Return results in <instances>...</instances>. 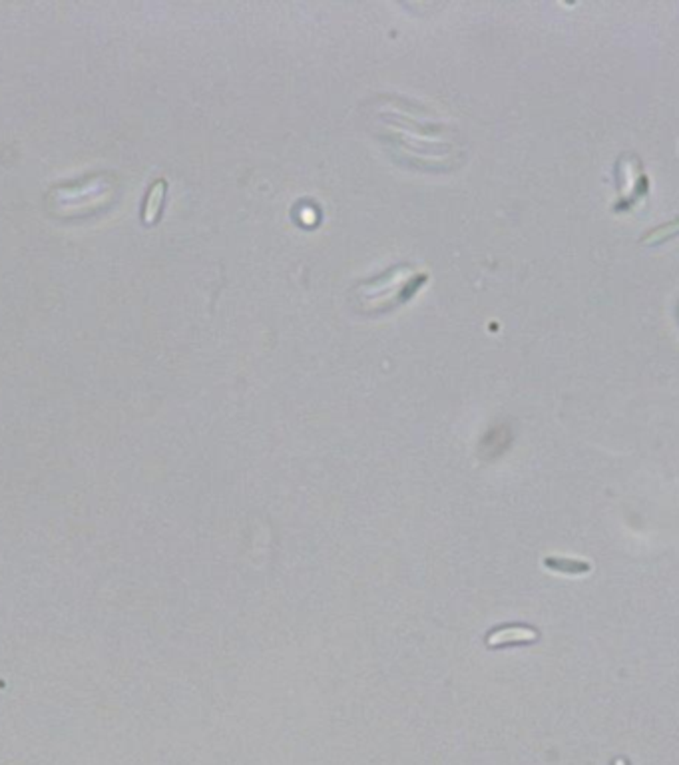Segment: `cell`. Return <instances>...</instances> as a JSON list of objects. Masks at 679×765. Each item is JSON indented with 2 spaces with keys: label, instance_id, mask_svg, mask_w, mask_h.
I'll return each instance as SVG.
<instances>
[{
  "label": "cell",
  "instance_id": "obj_1",
  "mask_svg": "<svg viewBox=\"0 0 679 765\" xmlns=\"http://www.w3.org/2000/svg\"><path fill=\"white\" fill-rule=\"evenodd\" d=\"M371 118L373 134L399 162L426 172H446L462 162L464 144L457 130L436 122L413 102L379 98Z\"/></svg>",
  "mask_w": 679,
  "mask_h": 765
},
{
  "label": "cell",
  "instance_id": "obj_2",
  "mask_svg": "<svg viewBox=\"0 0 679 765\" xmlns=\"http://www.w3.org/2000/svg\"><path fill=\"white\" fill-rule=\"evenodd\" d=\"M421 275L408 263H399L367 281L357 283L351 291V305L363 315H377L400 305L407 299V291L417 289Z\"/></svg>",
  "mask_w": 679,
  "mask_h": 765
},
{
  "label": "cell",
  "instance_id": "obj_3",
  "mask_svg": "<svg viewBox=\"0 0 679 765\" xmlns=\"http://www.w3.org/2000/svg\"><path fill=\"white\" fill-rule=\"evenodd\" d=\"M615 185H618L620 200L614 203L615 211H628L638 202L648 198L649 177L643 172V164L638 154H622L615 162Z\"/></svg>",
  "mask_w": 679,
  "mask_h": 765
},
{
  "label": "cell",
  "instance_id": "obj_4",
  "mask_svg": "<svg viewBox=\"0 0 679 765\" xmlns=\"http://www.w3.org/2000/svg\"><path fill=\"white\" fill-rule=\"evenodd\" d=\"M675 236H679V218H675L672 221H666V224H659L658 228L646 231V234L641 236L640 242L643 245L654 247V245H661V244L669 242V239H674Z\"/></svg>",
  "mask_w": 679,
  "mask_h": 765
},
{
  "label": "cell",
  "instance_id": "obj_5",
  "mask_svg": "<svg viewBox=\"0 0 679 765\" xmlns=\"http://www.w3.org/2000/svg\"><path fill=\"white\" fill-rule=\"evenodd\" d=\"M162 188H164V184L159 182L154 190L150 192V198H148V203H146V218L148 219H151L154 218V213L159 210V206H162V198H164V192H162Z\"/></svg>",
  "mask_w": 679,
  "mask_h": 765
},
{
  "label": "cell",
  "instance_id": "obj_6",
  "mask_svg": "<svg viewBox=\"0 0 679 765\" xmlns=\"http://www.w3.org/2000/svg\"><path fill=\"white\" fill-rule=\"evenodd\" d=\"M614 765H628V763H625V760H615Z\"/></svg>",
  "mask_w": 679,
  "mask_h": 765
},
{
  "label": "cell",
  "instance_id": "obj_7",
  "mask_svg": "<svg viewBox=\"0 0 679 765\" xmlns=\"http://www.w3.org/2000/svg\"><path fill=\"white\" fill-rule=\"evenodd\" d=\"M677 317H679V305H677Z\"/></svg>",
  "mask_w": 679,
  "mask_h": 765
}]
</instances>
